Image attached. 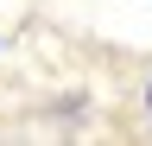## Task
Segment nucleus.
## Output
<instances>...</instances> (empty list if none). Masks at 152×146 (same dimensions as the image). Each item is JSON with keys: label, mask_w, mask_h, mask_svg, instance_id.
<instances>
[{"label": "nucleus", "mask_w": 152, "mask_h": 146, "mask_svg": "<svg viewBox=\"0 0 152 146\" xmlns=\"http://www.w3.org/2000/svg\"><path fill=\"white\" fill-rule=\"evenodd\" d=\"M146 114H152V83H146Z\"/></svg>", "instance_id": "nucleus-1"}]
</instances>
